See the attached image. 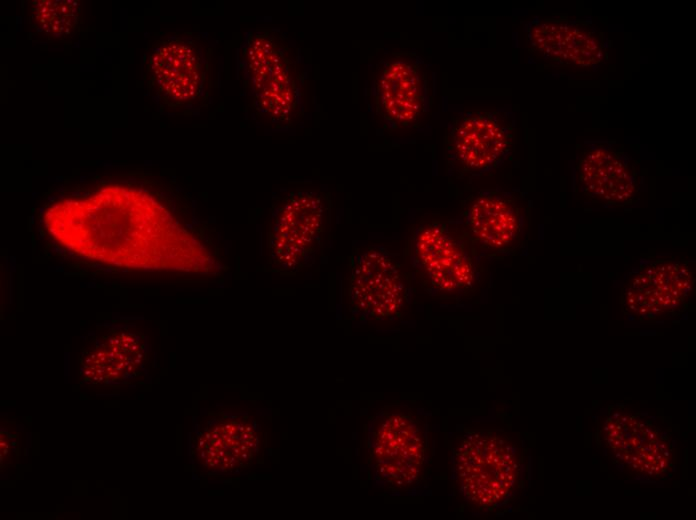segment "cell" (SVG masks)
<instances>
[{
  "instance_id": "4",
  "label": "cell",
  "mask_w": 696,
  "mask_h": 520,
  "mask_svg": "<svg viewBox=\"0 0 696 520\" xmlns=\"http://www.w3.org/2000/svg\"><path fill=\"white\" fill-rule=\"evenodd\" d=\"M602 438L612 459L637 475L660 479L674 468L675 448L668 431L642 412L611 408Z\"/></svg>"
},
{
  "instance_id": "5",
  "label": "cell",
  "mask_w": 696,
  "mask_h": 520,
  "mask_svg": "<svg viewBox=\"0 0 696 520\" xmlns=\"http://www.w3.org/2000/svg\"><path fill=\"white\" fill-rule=\"evenodd\" d=\"M694 283L687 262L655 260L628 282L621 295L622 309L643 322L676 316L689 306Z\"/></svg>"
},
{
  "instance_id": "11",
  "label": "cell",
  "mask_w": 696,
  "mask_h": 520,
  "mask_svg": "<svg viewBox=\"0 0 696 520\" xmlns=\"http://www.w3.org/2000/svg\"><path fill=\"white\" fill-rule=\"evenodd\" d=\"M585 196L607 205L626 206L638 192L636 169L628 156L612 143H596L586 149L576 166Z\"/></svg>"
},
{
  "instance_id": "8",
  "label": "cell",
  "mask_w": 696,
  "mask_h": 520,
  "mask_svg": "<svg viewBox=\"0 0 696 520\" xmlns=\"http://www.w3.org/2000/svg\"><path fill=\"white\" fill-rule=\"evenodd\" d=\"M468 243L446 221L425 222L417 228L414 240L416 269L438 291L466 290L475 275Z\"/></svg>"
},
{
  "instance_id": "13",
  "label": "cell",
  "mask_w": 696,
  "mask_h": 520,
  "mask_svg": "<svg viewBox=\"0 0 696 520\" xmlns=\"http://www.w3.org/2000/svg\"><path fill=\"white\" fill-rule=\"evenodd\" d=\"M150 68L159 90L174 103H187L199 95L202 62L187 42L176 39L161 44L151 56Z\"/></svg>"
},
{
  "instance_id": "7",
  "label": "cell",
  "mask_w": 696,
  "mask_h": 520,
  "mask_svg": "<svg viewBox=\"0 0 696 520\" xmlns=\"http://www.w3.org/2000/svg\"><path fill=\"white\" fill-rule=\"evenodd\" d=\"M376 114L390 129L410 127L425 112L428 83L414 53H395L381 62L372 84Z\"/></svg>"
},
{
  "instance_id": "6",
  "label": "cell",
  "mask_w": 696,
  "mask_h": 520,
  "mask_svg": "<svg viewBox=\"0 0 696 520\" xmlns=\"http://www.w3.org/2000/svg\"><path fill=\"white\" fill-rule=\"evenodd\" d=\"M372 459L385 482L403 488L420 476L425 460V437L420 421L401 407L385 411L372 436Z\"/></svg>"
},
{
  "instance_id": "3",
  "label": "cell",
  "mask_w": 696,
  "mask_h": 520,
  "mask_svg": "<svg viewBox=\"0 0 696 520\" xmlns=\"http://www.w3.org/2000/svg\"><path fill=\"white\" fill-rule=\"evenodd\" d=\"M516 126L500 110H475L453 118L444 136L447 168L479 174L496 167L514 147Z\"/></svg>"
},
{
  "instance_id": "14",
  "label": "cell",
  "mask_w": 696,
  "mask_h": 520,
  "mask_svg": "<svg viewBox=\"0 0 696 520\" xmlns=\"http://www.w3.org/2000/svg\"><path fill=\"white\" fill-rule=\"evenodd\" d=\"M325 206L312 192L292 194L280 210L274 227L275 245H286L287 252H297V261L317 244L323 230Z\"/></svg>"
},
{
  "instance_id": "2",
  "label": "cell",
  "mask_w": 696,
  "mask_h": 520,
  "mask_svg": "<svg viewBox=\"0 0 696 520\" xmlns=\"http://www.w3.org/2000/svg\"><path fill=\"white\" fill-rule=\"evenodd\" d=\"M454 466L467 501L480 509H494L515 491L520 456L512 438L503 431L469 429L457 438Z\"/></svg>"
},
{
  "instance_id": "10",
  "label": "cell",
  "mask_w": 696,
  "mask_h": 520,
  "mask_svg": "<svg viewBox=\"0 0 696 520\" xmlns=\"http://www.w3.org/2000/svg\"><path fill=\"white\" fill-rule=\"evenodd\" d=\"M526 34L533 52L558 64L587 67L600 63L604 56L603 34L585 20H534Z\"/></svg>"
},
{
  "instance_id": "12",
  "label": "cell",
  "mask_w": 696,
  "mask_h": 520,
  "mask_svg": "<svg viewBox=\"0 0 696 520\" xmlns=\"http://www.w3.org/2000/svg\"><path fill=\"white\" fill-rule=\"evenodd\" d=\"M464 214V235L481 250L509 253L521 243L522 214L516 197L498 191L481 193Z\"/></svg>"
},
{
  "instance_id": "9",
  "label": "cell",
  "mask_w": 696,
  "mask_h": 520,
  "mask_svg": "<svg viewBox=\"0 0 696 520\" xmlns=\"http://www.w3.org/2000/svg\"><path fill=\"white\" fill-rule=\"evenodd\" d=\"M353 310L373 319L392 318L403 308L407 289L400 264L377 249L354 258L350 280Z\"/></svg>"
},
{
  "instance_id": "15",
  "label": "cell",
  "mask_w": 696,
  "mask_h": 520,
  "mask_svg": "<svg viewBox=\"0 0 696 520\" xmlns=\"http://www.w3.org/2000/svg\"><path fill=\"white\" fill-rule=\"evenodd\" d=\"M37 4L36 16L42 27L50 30H67L77 18V3L71 1H42Z\"/></svg>"
},
{
  "instance_id": "1",
  "label": "cell",
  "mask_w": 696,
  "mask_h": 520,
  "mask_svg": "<svg viewBox=\"0 0 696 520\" xmlns=\"http://www.w3.org/2000/svg\"><path fill=\"white\" fill-rule=\"evenodd\" d=\"M239 62L255 109L274 123L290 122L300 106L302 75L286 37L274 29L248 31Z\"/></svg>"
}]
</instances>
